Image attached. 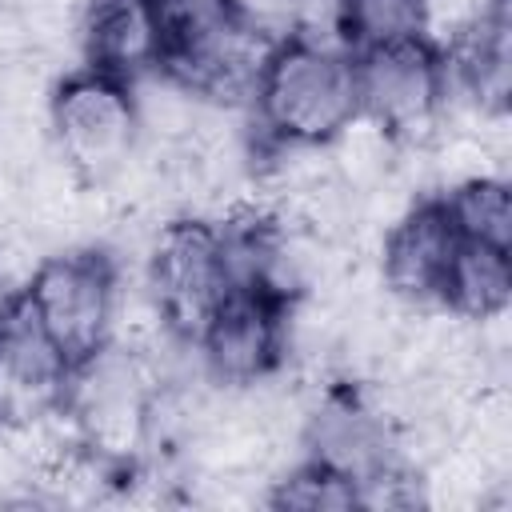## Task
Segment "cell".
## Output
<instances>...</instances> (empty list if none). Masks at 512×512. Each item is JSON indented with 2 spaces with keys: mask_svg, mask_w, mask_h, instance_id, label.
Instances as JSON below:
<instances>
[{
  "mask_svg": "<svg viewBox=\"0 0 512 512\" xmlns=\"http://www.w3.org/2000/svg\"><path fill=\"white\" fill-rule=\"evenodd\" d=\"M156 16L164 36L160 80L204 100H248L272 36H260L244 0H156Z\"/></svg>",
  "mask_w": 512,
  "mask_h": 512,
  "instance_id": "cell-2",
  "label": "cell"
},
{
  "mask_svg": "<svg viewBox=\"0 0 512 512\" xmlns=\"http://www.w3.org/2000/svg\"><path fill=\"white\" fill-rule=\"evenodd\" d=\"M244 104L264 148H328L360 124L356 64L332 36L280 32L268 40Z\"/></svg>",
  "mask_w": 512,
  "mask_h": 512,
  "instance_id": "cell-1",
  "label": "cell"
},
{
  "mask_svg": "<svg viewBox=\"0 0 512 512\" xmlns=\"http://www.w3.org/2000/svg\"><path fill=\"white\" fill-rule=\"evenodd\" d=\"M76 368L44 340L20 296L0 300V428L28 432L68 416Z\"/></svg>",
  "mask_w": 512,
  "mask_h": 512,
  "instance_id": "cell-8",
  "label": "cell"
},
{
  "mask_svg": "<svg viewBox=\"0 0 512 512\" xmlns=\"http://www.w3.org/2000/svg\"><path fill=\"white\" fill-rule=\"evenodd\" d=\"M428 24H432V0H328L332 40L348 56L404 36H424Z\"/></svg>",
  "mask_w": 512,
  "mask_h": 512,
  "instance_id": "cell-14",
  "label": "cell"
},
{
  "mask_svg": "<svg viewBox=\"0 0 512 512\" xmlns=\"http://www.w3.org/2000/svg\"><path fill=\"white\" fill-rule=\"evenodd\" d=\"M352 64H356L360 124L380 128L388 140L424 136L440 120L452 96L444 52L440 40H432V32L364 48L352 56Z\"/></svg>",
  "mask_w": 512,
  "mask_h": 512,
  "instance_id": "cell-7",
  "label": "cell"
},
{
  "mask_svg": "<svg viewBox=\"0 0 512 512\" xmlns=\"http://www.w3.org/2000/svg\"><path fill=\"white\" fill-rule=\"evenodd\" d=\"M292 292L276 276H240L196 336V352L216 384L252 388L288 360Z\"/></svg>",
  "mask_w": 512,
  "mask_h": 512,
  "instance_id": "cell-6",
  "label": "cell"
},
{
  "mask_svg": "<svg viewBox=\"0 0 512 512\" xmlns=\"http://www.w3.org/2000/svg\"><path fill=\"white\" fill-rule=\"evenodd\" d=\"M24 312L44 340L80 372L112 348L120 308V264L108 248L84 244L40 260L24 288H16Z\"/></svg>",
  "mask_w": 512,
  "mask_h": 512,
  "instance_id": "cell-3",
  "label": "cell"
},
{
  "mask_svg": "<svg viewBox=\"0 0 512 512\" xmlns=\"http://www.w3.org/2000/svg\"><path fill=\"white\" fill-rule=\"evenodd\" d=\"M268 504L288 512H352V508H364V492L340 468L316 456H300L280 480H272Z\"/></svg>",
  "mask_w": 512,
  "mask_h": 512,
  "instance_id": "cell-16",
  "label": "cell"
},
{
  "mask_svg": "<svg viewBox=\"0 0 512 512\" xmlns=\"http://www.w3.org/2000/svg\"><path fill=\"white\" fill-rule=\"evenodd\" d=\"M304 456H316L352 476L364 492V508L376 492L408 480L396 460V444L384 416H376L356 388H332L320 400L304 432Z\"/></svg>",
  "mask_w": 512,
  "mask_h": 512,
  "instance_id": "cell-9",
  "label": "cell"
},
{
  "mask_svg": "<svg viewBox=\"0 0 512 512\" xmlns=\"http://www.w3.org/2000/svg\"><path fill=\"white\" fill-rule=\"evenodd\" d=\"M444 52V72H448V92L464 96L472 108L500 116L508 108V88H512V24H508V4H484L468 20L456 24Z\"/></svg>",
  "mask_w": 512,
  "mask_h": 512,
  "instance_id": "cell-11",
  "label": "cell"
},
{
  "mask_svg": "<svg viewBox=\"0 0 512 512\" xmlns=\"http://www.w3.org/2000/svg\"><path fill=\"white\" fill-rule=\"evenodd\" d=\"M236 280L240 272L224 224L180 216L156 232L148 252V296L172 340L192 348Z\"/></svg>",
  "mask_w": 512,
  "mask_h": 512,
  "instance_id": "cell-4",
  "label": "cell"
},
{
  "mask_svg": "<svg viewBox=\"0 0 512 512\" xmlns=\"http://www.w3.org/2000/svg\"><path fill=\"white\" fill-rule=\"evenodd\" d=\"M160 48L156 0H84L80 52L88 68L140 84L144 76H156Z\"/></svg>",
  "mask_w": 512,
  "mask_h": 512,
  "instance_id": "cell-12",
  "label": "cell"
},
{
  "mask_svg": "<svg viewBox=\"0 0 512 512\" xmlns=\"http://www.w3.org/2000/svg\"><path fill=\"white\" fill-rule=\"evenodd\" d=\"M460 240L464 236L456 232L444 196L440 192L420 196L412 208L400 212V220L384 236V252H380L384 288L404 304H436Z\"/></svg>",
  "mask_w": 512,
  "mask_h": 512,
  "instance_id": "cell-10",
  "label": "cell"
},
{
  "mask_svg": "<svg viewBox=\"0 0 512 512\" xmlns=\"http://www.w3.org/2000/svg\"><path fill=\"white\" fill-rule=\"evenodd\" d=\"M48 128L64 164L84 184H100L128 160L136 144L140 132L136 84L80 64L52 84Z\"/></svg>",
  "mask_w": 512,
  "mask_h": 512,
  "instance_id": "cell-5",
  "label": "cell"
},
{
  "mask_svg": "<svg viewBox=\"0 0 512 512\" xmlns=\"http://www.w3.org/2000/svg\"><path fill=\"white\" fill-rule=\"evenodd\" d=\"M448 216L464 240L512 248V184L492 172H476L440 192Z\"/></svg>",
  "mask_w": 512,
  "mask_h": 512,
  "instance_id": "cell-15",
  "label": "cell"
},
{
  "mask_svg": "<svg viewBox=\"0 0 512 512\" xmlns=\"http://www.w3.org/2000/svg\"><path fill=\"white\" fill-rule=\"evenodd\" d=\"M512 304V248L460 240L436 308L460 320H500Z\"/></svg>",
  "mask_w": 512,
  "mask_h": 512,
  "instance_id": "cell-13",
  "label": "cell"
}]
</instances>
